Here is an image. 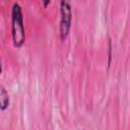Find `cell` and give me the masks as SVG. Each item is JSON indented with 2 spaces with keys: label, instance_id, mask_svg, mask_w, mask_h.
<instances>
[{
  "label": "cell",
  "instance_id": "1",
  "mask_svg": "<svg viewBox=\"0 0 130 130\" xmlns=\"http://www.w3.org/2000/svg\"><path fill=\"white\" fill-rule=\"evenodd\" d=\"M11 28H12V39L14 46L19 48L25 41V34L23 28V19L20 6L15 3L12 7V17H11Z\"/></svg>",
  "mask_w": 130,
  "mask_h": 130
},
{
  "label": "cell",
  "instance_id": "2",
  "mask_svg": "<svg viewBox=\"0 0 130 130\" xmlns=\"http://www.w3.org/2000/svg\"><path fill=\"white\" fill-rule=\"evenodd\" d=\"M60 6H61V22H60L61 39L65 40L70 29L72 13H71V7H70L69 2L62 1L60 3Z\"/></svg>",
  "mask_w": 130,
  "mask_h": 130
},
{
  "label": "cell",
  "instance_id": "3",
  "mask_svg": "<svg viewBox=\"0 0 130 130\" xmlns=\"http://www.w3.org/2000/svg\"><path fill=\"white\" fill-rule=\"evenodd\" d=\"M0 96H1V109L5 110L7 108V106H8V104H9V98H8V93L6 92L4 87H1Z\"/></svg>",
  "mask_w": 130,
  "mask_h": 130
}]
</instances>
